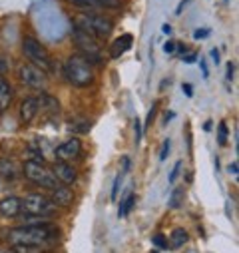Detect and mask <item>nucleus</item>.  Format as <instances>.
I'll list each match as a JSON object with an SVG mask.
<instances>
[{
	"label": "nucleus",
	"instance_id": "23",
	"mask_svg": "<svg viewBox=\"0 0 239 253\" xmlns=\"http://www.w3.org/2000/svg\"><path fill=\"white\" fill-rule=\"evenodd\" d=\"M217 144L219 146H227V124L221 122L217 128Z\"/></svg>",
	"mask_w": 239,
	"mask_h": 253
},
{
	"label": "nucleus",
	"instance_id": "8",
	"mask_svg": "<svg viewBox=\"0 0 239 253\" xmlns=\"http://www.w3.org/2000/svg\"><path fill=\"white\" fill-rule=\"evenodd\" d=\"M18 76H20V82L22 84H26V86H30L34 90H44L46 88V82H48L46 74L40 68L32 66V64H20Z\"/></svg>",
	"mask_w": 239,
	"mask_h": 253
},
{
	"label": "nucleus",
	"instance_id": "22",
	"mask_svg": "<svg viewBox=\"0 0 239 253\" xmlns=\"http://www.w3.org/2000/svg\"><path fill=\"white\" fill-rule=\"evenodd\" d=\"M16 253H42V245H32V243H16L12 245Z\"/></svg>",
	"mask_w": 239,
	"mask_h": 253
},
{
	"label": "nucleus",
	"instance_id": "34",
	"mask_svg": "<svg viewBox=\"0 0 239 253\" xmlns=\"http://www.w3.org/2000/svg\"><path fill=\"white\" fill-rule=\"evenodd\" d=\"M227 171H229L233 177H237V173H239V166H237V162H231V164L227 166Z\"/></svg>",
	"mask_w": 239,
	"mask_h": 253
},
{
	"label": "nucleus",
	"instance_id": "40",
	"mask_svg": "<svg viewBox=\"0 0 239 253\" xmlns=\"http://www.w3.org/2000/svg\"><path fill=\"white\" fill-rule=\"evenodd\" d=\"M161 32L169 36V34H171V26H169V24H163V26H161Z\"/></svg>",
	"mask_w": 239,
	"mask_h": 253
},
{
	"label": "nucleus",
	"instance_id": "4",
	"mask_svg": "<svg viewBox=\"0 0 239 253\" xmlns=\"http://www.w3.org/2000/svg\"><path fill=\"white\" fill-rule=\"evenodd\" d=\"M74 26H78L80 30H84L86 34H90L96 40L108 38L114 30V22L106 16H100V14H82L76 18Z\"/></svg>",
	"mask_w": 239,
	"mask_h": 253
},
{
	"label": "nucleus",
	"instance_id": "32",
	"mask_svg": "<svg viewBox=\"0 0 239 253\" xmlns=\"http://www.w3.org/2000/svg\"><path fill=\"white\" fill-rule=\"evenodd\" d=\"M163 52H165V54H173V52H175V42H173V40H167V42L163 44Z\"/></svg>",
	"mask_w": 239,
	"mask_h": 253
},
{
	"label": "nucleus",
	"instance_id": "26",
	"mask_svg": "<svg viewBox=\"0 0 239 253\" xmlns=\"http://www.w3.org/2000/svg\"><path fill=\"white\" fill-rule=\"evenodd\" d=\"M169 148H171V140H163L161 144V150H159V162H165L167 160V154H169Z\"/></svg>",
	"mask_w": 239,
	"mask_h": 253
},
{
	"label": "nucleus",
	"instance_id": "11",
	"mask_svg": "<svg viewBox=\"0 0 239 253\" xmlns=\"http://www.w3.org/2000/svg\"><path fill=\"white\" fill-rule=\"evenodd\" d=\"M78 8L84 10H102V8H118L120 0H70Z\"/></svg>",
	"mask_w": 239,
	"mask_h": 253
},
{
	"label": "nucleus",
	"instance_id": "17",
	"mask_svg": "<svg viewBox=\"0 0 239 253\" xmlns=\"http://www.w3.org/2000/svg\"><path fill=\"white\" fill-rule=\"evenodd\" d=\"M188 239H190V235H188V231H186L184 227H175V229L169 233V237H167V247L179 249V247H184V245L188 243Z\"/></svg>",
	"mask_w": 239,
	"mask_h": 253
},
{
	"label": "nucleus",
	"instance_id": "37",
	"mask_svg": "<svg viewBox=\"0 0 239 253\" xmlns=\"http://www.w3.org/2000/svg\"><path fill=\"white\" fill-rule=\"evenodd\" d=\"M211 60H213V64H215V66L219 64V50H217V48L211 50Z\"/></svg>",
	"mask_w": 239,
	"mask_h": 253
},
{
	"label": "nucleus",
	"instance_id": "31",
	"mask_svg": "<svg viewBox=\"0 0 239 253\" xmlns=\"http://www.w3.org/2000/svg\"><path fill=\"white\" fill-rule=\"evenodd\" d=\"M235 76V62H227V80L231 82Z\"/></svg>",
	"mask_w": 239,
	"mask_h": 253
},
{
	"label": "nucleus",
	"instance_id": "21",
	"mask_svg": "<svg viewBox=\"0 0 239 253\" xmlns=\"http://www.w3.org/2000/svg\"><path fill=\"white\" fill-rule=\"evenodd\" d=\"M134 204H136V196L134 194H130L122 204H120V210H118V217H124V215H128L130 211H132V208H134Z\"/></svg>",
	"mask_w": 239,
	"mask_h": 253
},
{
	"label": "nucleus",
	"instance_id": "12",
	"mask_svg": "<svg viewBox=\"0 0 239 253\" xmlns=\"http://www.w3.org/2000/svg\"><path fill=\"white\" fill-rule=\"evenodd\" d=\"M38 110H40L38 98H26V100H22V104L18 108V116H20V120L24 124H30L38 116Z\"/></svg>",
	"mask_w": 239,
	"mask_h": 253
},
{
	"label": "nucleus",
	"instance_id": "27",
	"mask_svg": "<svg viewBox=\"0 0 239 253\" xmlns=\"http://www.w3.org/2000/svg\"><path fill=\"white\" fill-rule=\"evenodd\" d=\"M179 169H182V160L173 164L171 173H169V177H167V181H169V183H175V179H177V175H179Z\"/></svg>",
	"mask_w": 239,
	"mask_h": 253
},
{
	"label": "nucleus",
	"instance_id": "28",
	"mask_svg": "<svg viewBox=\"0 0 239 253\" xmlns=\"http://www.w3.org/2000/svg\"><path fill=\"white\" fill-rule=\"evenodd\" d=\"M134 134H136V144L142 142V136H144V130H142V122L136 118L134 120Z\"/></svg>",
	"mask_w": 239,
	"mask_h": 253
},
{
	"label": "nucleus",
	"instance_id": "30",
	"mask_svg": "<svg viewBox=\"0 0 239 253\" xmlns=\"http://www.w3.org/2000/svg\"><path fill=\"white\" fill-rule=\"evenodd\" d=\"M182 60H184V64H194V62H198V54L196 52H188V54L182 56Z\"/></svg>",
	"mask_w": 239,
	"mask_h": 253
},
{
	"label": "nucleus",
	"instance_id": "20",
	"mask_svg": "<svg viewBox=\"0 0 239 253\" xmlns=\"http://www.w3.org/2000/svg\"><path fill=\"white\" fill-rule=\"evenodd\" d=\"M184 200H186V189L184 187H175L171 196H169V208L171 210H177L184 206Z\"/></svg>",
	"mask_w": 239,
	"mask_h": 253
},
{
	"label": "nucleus",
	"instance_id": "16",
	"mask_svg": "<svg viewBox=\"0 0 239 253\" xmlns=\"http://www.w3.org/2000/svg\"><path fill=\"white\" fill-rule=\"evenodd\" d=\"M12 86L8 84V80L4 76H0V114L6 112L10 102H12Z\"/></svg>",
	"mask_w": 239,
	"mask_h": 253
},
{
	"label": "nucleus",
	"instance_id": "14",
	"mask_svg": "<svg viewBox=\"0 0 239 253\" xmlns=\"http://www.w3.org/2000/svg\"><path fill=\"white\" fill-rule=\"evenodd\" d=\"M132 44H134V36L132 34H122L120 38H116L114 40V44H112V50H110V56L116 60V58H120L122 54H126L130 48H132Z\"/></svg>",
	"mask_w": 239,
	"mask_h": 253
},
{
	"label": "nucleus",
	"instance_id": "29",
	"mask_svg": "<svg viewBox=\"0 0 239 253\" xmlns=\"http://www.w3.org/2000/svg\"><path fill=\"white\" fill-rule=\"evenodd\" d=\"M209 34H211L209 28H198V30L194 32V38H196V40H205Z\"/></svg>",
	"mask_w": 239,
	"mask_h": 253
},
{
	"label": "nucleus",
	"instance_id": "2",
	"mask_svg": "<svg viewBox=\"0 0 239 253\" xmlns=\"http://www.w3.org/2000/svg\"><path fill=\"white\" fill-rule=\"evenodd\" d=\"M64 76L76 88H88L94 82L92 64H90V62L82 54H72L64 62Z\"/></svg>",
	"mask_w": 239,
	"mask_h": 253
},
{
	"label": "nucleus",
	"instance_id": "1",
	"mask_svg": "<svg viewBox=\"0 0 239 253\" xmlns=\"http://www.w3.org/2000/svg\"><path fill=\"white\" fill-rule=\"evenodd\" d=\"M56 235V229L50 223H40V225H20L8 231V241L12 245L16 243H32V245H42L50 241Z\"/></svg>",
	"mask_w": 239,
	"mask_h": 253
},
{
	"label": "nucleus",
	"instance_id": "10",
	"mask_svg": "<svg viewBox=\"0 0 239 253\" xmlns=\"http://www.w3.org/2000/svg\"><path fill=\"white\" fill-rule=\"evenodd\" d=\"M52 173H54V177L58 179V183H62V185H70V183H74L76 177H78L76 169H74L68 162H58V164H54Z\"/></svg>",
	"mask_w": 239,
	"mask_h": 253
},
{
	"label": "nucleus",
	"instance_id": "38",
	"mask_svg": "<svg viewBox=\"0 0 239 253\" xmlns=\"http://www.w3.org/2000/svg\"><path fill=\"white\" fill-rule=\"evenodd\" d=\"M186 4H190V0H182V2L177 4V8H175V14H177V16L182 14V10H184V6H186Z\"/></svg>",
	"mask_w": 239,
	"mask_h": 253
},
{
	"label": "nucleus",
	"instance_id": "6",
	"mask_svg": "<svg viewBox=\"0 0 239 253\" xmlns=\"http://www.w3.org/2000/svg\"><path fill=\"white\" fill-rule=\"evenodd\" d=\"M22 210H24V213L38 215V217H50V215L56 213V206L44 194H28V196H24Z\"/></svg>",
	"mask_w": 239,
	"mask_h": 253
},
{
	"label": "nucleus",
	"instance_id": "41",
	"mask_svg": "<svg viewBox=\"0 0 239 253\" xmlns=\"http://www.w3.org/2000/svg\"><path fill=\"white\" fill-rule=\"evenodd\" d=\"M0 253H16V251L10 249V247H0Z\"/></svg>",
	"mask_w": 239,
	"mask_h": 253
},
{
	"label": "nucleus",
	"instance_id": "9",
	"mask_svg": "<svg viewBox=\"0 0 239 253\" xmlns=\"http://www.w3.org/2000/svg\"><path fill=\"white\" fill-rule=\"evenodd\" d=\"M82 152V142L78 138H70L66 142H62L58 148H56V158L60 162H68L72 158H78Z\"/></svg>",
	"mask_w": 239,
	"mask_h": 253
},
{
	"label": "nucleus",
	"instance_id": "18",
	"mask_svg": "<svg viewBox=\"0 0 239 253\" xmlns=\"http://www.w3.org/2000/svg\"><path fill=\"white\" fill-rule=\"evenodd\" d=\"M0 177H4L8 181L18 177V169L10 158H0Z\"/></svg>",
	"mask_w": 239,
	"mask_h": 253
},
{
	"label": "nucleus",
	"instance_id": "24",
	"mask_svg": "<svg viewBox=\"0 0 239 253\" xmlns=\"http://www.w3.org/2000/svg\"><path fill=\"white\" fill-rule=\"evenodd\" d=\"M158 102H154L152 104V108H150V112H148V116H146V122H144V126H142V130H148L150 126H152V122H154V118H156V112H158Z\"/></svg>",
	"mask_w": 239,
	"mask_h": 253
},
{
	"label": "nucleus",
	"instance_id": "5",
	"mask_svg": "<svg viewBox=\"0 0 239 253\" xmlns=\"http://www.w3.org/2000/svg\"><path fill=\"white\" fill-rule=\"evenodd\" d=\"M24 177L30 179L34 185L46 187V189H56L58 187V179L54 177L52 169H48L44 164H36V162H24Z\"/></svg>",
	"mask_w": 239,
	"mask_h": 253
},
{
	"label": "nucleus",
	"instance_id": "7",
	"mask_svg": "<svg viewBox=\"0 0 239 253\" xmlns=\"http://www.w3.org/2000/svg\"><path fill=\"white\" fill-rule=\"evenodd\" d=\"M72 40L76 42V46H80L82 56L90 62V64H100V46H98L96 38H92L90 34H86L84 30L74 26L72 28Z\"/></svg>",
	"mask_w": 239,
	"mask_h": 253
},
{
	"label": "nucleus",
	"instance_id": "35",
	"mask_svg": "<svg viewBox=\"0 0 239 253\" xmlns=\"http://www.w3.org/2000/svg\"><path fill=\"white\" fill-rule=\"evenodd\" d=\"M199 68H201L203 78H209V68H207V64H205V60H201V58H199Z\"/></svg>",
	"mask_w": 239,
	"mask_h": 253
},
{
	"label": "nucleus",
	"instance_id": "39",
	"mask_svg": "<svg viewBox=\"0 0 239 253\" xmlns=\"http://www.w3.org/2000/svg\"><path fill=\"white\" fill-rule=\"evenodd\" d=\"M175 52H179L182 56H184V54H188V48H186V44H177V42H175Z\"/></svg>",
	"mask_w": 239,
	"mask_h": 253
},
{
	"label": "nucleus",
	"instance_id": "33",
	"mask_svg": "<svg viewBox=\"0 0 239 253\" xmlns=\"http://www.w3.org/2000/svg\"><path fill=\"white\" fill-rule=\"evenodd\" d=\"M6 70H8V60L4 56H0V76H4Z\"/></svg>",
	"mask_w": 239,
	"mask_h": 253
},
{
	"label": "nucleus",
	"instance_id": "3",
	"mask_svg": "<svg viewBox=\"0 0 239 253\" xmlns=\"http://www.w3.org/2000/svg\"><path fill=\"white\" fill-rule=\"evenodd\" d=\"M22 52H24V56L32 62V66L40 68L44 74L54 70V60H52L50 52H48L46 46H44L40 40H36L34 36H24V38H22Z\"/></svg>",
	"mask_w": 239,
	"mask_h": 253
},
{
	"label": "nucleus",
	"instance_id": "15",
	"mask_svg": "<svg viewBox=\"0 0 239 253\" xmlns=\"http://www.w3.org/2000/svg\"><path fill=\"white\" fill-rule=\"evenodd\" d=\"M72 189L68 185H58L56 189H52V204L58 208H68L72 202Z\"/></svg>",
	"mask_w": 239,
	"mask_h": 253
},
{
	"label": "nucleus",
	"instance_id": "19",
	"mask_svg": "<svg viewBox=\"0 0 239 253\" xmlns=\"http://www.w3.org/2000/svg\"><path fill=\"white\" fill-rule=\"evenodd\" d=\"M130 169V160L128 158H124V169L120 171L118 175H116V179H114V185H112V194H110V198H112V202L118 198V192H120V185H122V179H124V173Z\"/></svg>",
	"mask_w": 239,
	"mask_h": 253
},
{
	"label": "nucleus",
	"instance_id": "25",
	"mask_svg": "<svg viewBox=\"0 0 239 253\" xmlns=\"http://www.w3.org/2000/svg\"><path fill=\"white\" fill-rule=\"evenodd\" d=\"M152 241H154V245H156L158 249H167V237H165L163 233H156V235L152 237Z\"/></svg>",
	"mask_w": 239,
	"mask_h": 253
},
{
	"label": "nucleus",
	"instance_id": "13",
	"mask_svg": "<svg viewBox=\"0 0 239 253\" xmlns=\"http://www.w3.org/2000/svg\"><path fill=\"white\" fill-rule=\"evenodd\" d=\"M0 213L4 217H18L22 213V200L16 196H8L0 202Z\"/></svg>",
	"mask_w": 239,
	"mask_h": 253
},
{
	"label": "nucleus",
	"instance_id": "36",
	"mask_svg": "<svg viewBox=\"0 0 239 253\" xmlns=\"http://www.w3.org/2000/svg\"><path fill=\"white\" fill-rule=\"evenodd\" d=\"M182 90L186 92V96H188V98H192V96H194V86H192V84H182Z\"/></svg>",
	"mask_w": 239,
	"mask_h": 253
}]
</instances>
